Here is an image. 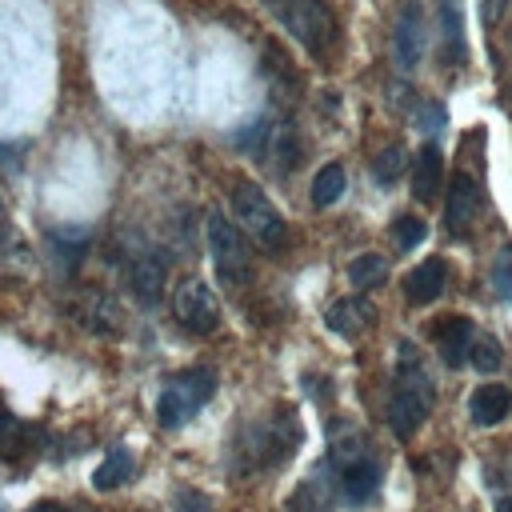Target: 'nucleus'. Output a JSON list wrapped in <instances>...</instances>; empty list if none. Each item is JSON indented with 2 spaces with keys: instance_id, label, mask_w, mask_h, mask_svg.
<instances>
[{
  "instance_id": "obj_10",
  "label": "nucleus",
  "mask_w": 512,
  "mask_h": 512,
  "mask_svg": "<svg viewBox=\"0 0 512 512\" xmlns=\"http://www.w3.org/2000/svg\"><path fill=\"white\" fill-rule=\"evenodd\" d=\"M72 316L80 320V328H88V332H96V336H120V328H124L120 304H116L108 292H100V288H84V292L72 300Z\"/></svg>"
},
{
  "instance_id": "obj_6",
  "label": "nucleus",
  "mask_w": 512,
  "mask_h": 512,
  "mask_svg": "<svg viewBox=\"0 0 512 512\" xmlns=\"http://www.w3.org/2000/svg\"><path fill=\"white\" fill-rule=\"evenodd\" d=\"M172 312L192 336H212L220 328V304L204 280H180V288L172 292Z\"/></svg>"
},
{
  "instance_id": "obj_31",
  "label": "nucleus",
  "mask_w": 512,
  "mask_h": 512,
  "mask_svg": "<svg viewBox=\"0 0 512 512\" xmlns=\"http://www.w3.org/2000/svg\"><path fill=\"white\" fill-rule=\"evenodd\" d=\"M504 8H508V0H480V20H484L488 28H496L500 16H504Z\"/></svg>"
},
{
  "instance_id": "obj_7",
  "label": "nucleus",
  "mask_w": 512,
  "mask_h": 512,
  "mask_svg": "<svg viewBox=\"0 0 512 512\" xmlns=\"http://www.w3.org/2000/svg\"><path fill=\"white\" fill-rule=\"evenodd\" d=\"M332 464H336V484H340L344 500L364 504V500L376 496V488H380V460L368 448H340L332 456Z\"/></svg>"
},
{
  "instance_id": "obj_30",
  "label": "nucleus",
  "mask_w": 512,
  "mask_h": 512,
  "mask_svg": "<svg viewBox=\"0 0 512 512\" xmlns=\"http://www.w3.org/2000/svg\"><path fill=\"white\" fill-rule=\"evenodd\" d=\"M176 512H216V504L196 488H180L176 492Z\"/></svg>"
},
{
  "instance_id": "obj_8",
  "label": "nucleus",
  "mask_w": 512,
  "mask_h": 512,
  "mask_svg": "<svg viewBox=\"0 0 512 512\" xmlns=\"http://www.w3.org/2000/svg\"><path fill=\"white\" fill-rule=\"evenodd\" d=\"M300 444V420L292 408H280L268 424L256 428V440H252V464H280L296 452Z\"/></svg>"
},
{
  "instance_id": "obj_32",
  "label": "nucleus",
  "mask_w": 512,
  "mask_h": 512,
  "mask_svg": "<svg viewBox=\"0 0 512 512\" xmlns=\"http://www.w3.org/2000/svg\"><path fill=\"white\" fill-rule=\"evenodd\" d=\"M28 512H68L64 504H56V500H40V504H32Z\"/></svg>"
},
{
  "instance_id": "obj_5",
  "label": "nucleus",
  "mask_w": 512,
  "mask_h": 512,
  "mask_svg": "<svg viewBox=\"0 0 512 512\" xmlns=\"http://www.w3.org/2000/svg\"><path fill=\"white\" fill-rule=\"evenodd\" d=\"M212 396H216V372H212V368L176 372V376L160 388V396H156V424H160V428H180V424H188Z\"/></svg>"
},
{
  "instance_id": "obj_13",
  "label": "nucleus",
  "mask_w": 512,
  "mask_h": 512,
  "mask_svg": "<svg viewBox=\"0 0 512 512\" xmlns=\"http://www.w3.org/2000/svg\"><path fill=\"white\" fill-rule=\"evenodd\" d=\"M164 284H168V260H164V252H140V256H132V264H128V288H132V296L140 304H156L160 292H164Z\"/></svg>"
},
{
  "instance_id": "obj_12",
  "label": "nucleus",
  "mask_w": 512,
  "mask_h": 512,
  "mask_svg": "<svg viewBox=\"0 0 512 512\" xmlns=\"http://www.w3.org/2000/svg\"><path fill=\"white\" fill-rule=\"evenodd\" d=\"M372 320H376V308H372V300H368L364 292H356V296H344V300L328 304V312H324V324H328V332H336V336H344V340H356V336H364V332L372 328Z\"/></svg>"
},
{
  "instance_id": "obj_2",
  "label": "nucleus",
  "mask_w": 512,
  "mask_h": 512,
  "mask_svg": "<svg viewBox=\"0 0 512 512\" xmlns=\"http://www.w3.org/2000/svg\"><path fill=\"white\" fill-rule=\"evenodd\" d=\"M268 8V16L316 60L332 56V48L340 44V20L324 0H260Z\"/></svg>"
},
{
  "instance_id": "obj_4",
  "label": "nucleus",
  "mask_w": 512,
  "mask_h": 512,
  "mask_svg": "<svg viewBox=\"0 0 512 512\" xmlns=\"http://www.w3.org/2000/svg\"><path fill=\"white\" fill-rule=\"evenodd\" d=\"M232 212H236L240 232L252 236L260 248H268V252H284L288 248V220L280 216V208L252 180H240L232 188Z\"/></svg>"
},
{
  "instance_id": "obj_16",
  "label": "nucleus",
  "mask_w": 512,
  "mask_h": 512,
  "mask_svg": "<svg viewBox=\"0 0 512 512\" xmlns=\"http://www.w3.org/2000/svg\"><path fill=\"white\" fill-rule=\"evenodd\" d=\"M88 248H92V232L80 228V224H64V228H52L48 232V252H52V260L64 272H76L80 260L88 256Z\"/></svg>"
},
{
  "instance_id": "obj_21",
  "label": "nucleus",
  "mask_w": 512,
  "mask_h": 512,
  "mask_svg": "<svg viewBox=\"0 0 512 512\" xmlns=\"http://www.w3.org/2000/svg\"><path fill=\"white\" fill-rule=\"evenodd\" d=\"M344 184H348L344 168H340V164H324V168L312 176V204H316V208H332V204L344 196Z\"/></svg>"
},
{
  "instance_id": "obj_28",
  "label": "nucleus",
  "mask_w": 512,
  "mask_h": 512,
  "mask_svg": "<svg viewBox=\"0 0 512 512\" xmlns=\"http://www.w3.org/2000/svg\"><path fill=\"white\" fill-rule=\"evenodd\" d=\"M492 288H496L500 300L512 304V248H504V252L496 256V264H492Z\"/></svg>"
},
{
  "instance_id": "obj_22",
  "label": "nucleus",
  "mask_w": 512,
  "mask_h": 512,
  "mask_svg": "<svg viewBox=\"0 0 512 512\" xmlns=\"http://www.w3.org/2000/svg\"><path fill=\"white\" fill-rule=\"evenodd\" d=\"M348 280H352V288H376V284H384L388 280V264H384V256L380 252H364V256H356L352 264H348Z\"/></svg>"
},
{
  "instance_id": "obj_23",
  "label": "nucleus",
  "mask_w": 512,
  "mask_h": 512,
  "mask_svg": "<svg viewBox=\"0 0 512 512\" xmlns=\"http://www.w3.org/2000/svg\"><path fill=\"white\" fill-rule=\"evenodd\" d=\"M468 364L480 368V372H496L504 364V352H500V340L488 336V332H476L472 344H468Z\"/></svg>"
},
{
  "instance_id": "obj_29",
  "label": "nucleus",
  "mask_w": 512,
  "mask_h": 512,
  "mask_svg": "<svg viewBox=\"0 0 512 512\" xmlns=\"http://www.w3.org/2000/svg\"><path fill=\"white\" fill-rule=\"evenodd\" d=\"M276 156H280V168H296L300 164V140H296L292 128L276 132Z\"/></svg>"
},
{
  "instance_id": "obj_24",
  "label": "nucleus",
  "mask_w": 512,
  "mask_h": 512,
  "mask_svg": "<svg viewBox=\"0 0 512 512\" xmlns=\"http://www.w3.org/2000/svg\"><path fill=\"white\" fill-rule=\"evenodd\" d=\"M440 24H444V56L448 60H464V32H460V4L456 0H444Z\"/></svg>"
},
{
  "instance_id": "obj_11",
  "label": "nucleus",
  "mask_w": 512,
  "mask_h": 512,
  "mask_svg": "<svg viewBox=\"0 0 512 512\" xmlns=\"http://www.w3.org/2000/svg\"><path fill=\"white\" fill-rule=\"evenodd\" d=\"M476 212H480V188L468 172H456L452 184H448V200H444V232L464 236L472 228Z\"/></svg>"
},
{
  "instance_id": "obj_33",
  "label": "nucleus",
  "mask_w": 512,
  "mask_h": 512,
  "mask_svg": "<svg viewBox=\"0 0 512 512\" xmlns=\"http://www.w3.org/2000/svg\"><path fill=\"white\" fill-rule=\"evenodd\" d=\"M496 512H512V496H504V500L496 504Z\"/></svg>"
},
{
  "instance_id": "obj_17",
  "label": "nucleus",
  "mask_w": 512,
  "mask_h": 512,
  "mask_svg": "<svg viewBox=\"0 0 512 512\" xmlns=\"http://www.w3.org/2000/svg\"><path fill=\"white\" fill-rule=\"evenodd\" d=\"M440 184H444V160H440V148L428 144V148H420L416 160H412V196L428 204V200H436Z\"/></svg>"
},
{
  "instance_id": "obj_9",
  "label": "nucleus",
  "mask_w": 512,
  "mask_h": 512,
  "mask_svg": "<svg viewBox=\"0 0 512 512\" xmlns=\"http://www.w3.org/2000/svg\"><path fill=\"white\" fill-rule=\"evenodd\" d=\"M392 52H396V68L400 72H416V64L424 60V12H420L416 0H404L400 12H396Z\"/></svg>"
},
{
  "instance_id": "obj_34",
  "label": "nucleus",
  "mask_w": 512,
  "mask_h": 512,
  "mask_svg": "<svg viewBox=\"0 0 512 512\" xmlns=\"http://www.w3.org/2000/svg\"><path fill=\"white\" fill-rule=\"evenodd\" d=\"M4 216H8V208H4V184H0V228H4Z\"/></svg>"
},
{
  "instance_id": "obj_26",
  "label": "nucleus",
  "mask_w": 512,
  "mask_h": 512,
  "mask_svg": "<svg viewBox=\"0 0 512 512\" xmlns=\"http://www.w3.org/2000/svg\"><path fill=\"white\" fill-rule=\"evenodd\" d=\"M392 232H396L400 252H412L416 244H424V240H428V224H424L420 216H400V220L392 224Z\"/></svg>"
},
{
  "instance_id": "obj_15",
  "label": "nucleus",
  "mask_w": 512,
  "mask_h": 512,
  "mask_svg": "<svg viewBox=\"0 0 512 512\" xmlns=\"http://www.w3.org/2000/svg\"><path fill=\"white\" fill-rule=\"evenodd\" d=\"M444 288H448V264H444L440 256H428L424 264H416V268L404 276V296H408V304H432Z\"/></svg>"
},
{
  "instance_id": "obj_18",
  "label": "nucleus",
  "mask_w": 512,
  "mask_h": 512,
  "mask_svg": "<svg viewBox=\"0 0 512 512\" xmlns=\"http://www.w3.org/2000/svg\"><path fill=\"white\" fill-rule=\"evenodd\" d=\"M508 408H512V392L504 384H480L468 396V416H472V424H484V428L500 424L508 416Z\"/></svg>"
},
{
  "instance_id": "obj_25",
  "label": "nucleus",
  "mask_w": 512,
  "mask_h": 512,
  "mask_svg": "<svg viewBox=\"0 0 512 512\" xmlns=\"http://www.w3.org/2000/svg\"><path fill=\"white\" fill-rule=\"evenodd\" d=\"M404 164H408V152H404L400 144H388V148L372 160V176H376L380 184H392V180L404 172Z\"/></svg>"
},
{
  "instance_id": "obj_27",
  "label": "nucleus",
  "mask_w": 512,
  "mask_h": 512,
  "mask_svg": "<svg viewBox=\"0 0 512 512\" xmlns=\"http://www.w3.org/2000/svg\"><path fill=\"white\" fill-rule=\"evenodd\" d=\"M232 140H236L244 152H264V148H268V140H272V128H268V120L260 116L256 124H248V128H244V132H236Z\"/></svg>"
},
{
  "instance_id": "obj_3",
  "label": "nucleus",
  "mask_w": 512,
  "mask_h": 512,
  "mask_svg": "<svg viewBox=\"0 0 512 512\" xmlns=\"http://www.w3.org/2000/svg\"><path fill=\"white\" fill-rule=\"evenodd\" d=\"M208 252H212V268H216V280L224 288H248L252 284V244L248 236L240 232V224H232L220 208L208 212Z\"/></svg>"
},
{
  "instance_id": "obj_14",
  "label": "nucleus",
  "mask_w": 512,
  "mask_h": 512,
  "mask_svg": "<svg viewBox=\"0 0 512 512\" xmlns=\"http://www.w3.org/2000/svg\"><path fill=\"white\" fill-rule=\"evenodd\" d=\"M476 328L468 316H440L436 328H432V340H436V352L448 368H460L468 364V344H472Z\"/></svg>"
},
{
  "instance_id": "obj_1",
  "label": "nucleus",
  "mask_w": 512,
  "mask_h": 512,
  "mask_svg": "<svg viewBox=\"0 0 512 512\" xmlns=\"http://www.w3.org/2000/svg\"><path fill=\"white\" fill-rule=\"evenodd\" d=\"M432 400H436V388H432V376H428L420 352L408 340H400L396 372H392V392H388V428L400 440H412L416 428L428 420Z\"/></svg>"
},
{
  "instance_id": "obj_19",
  "label": "nucleus",
  "mask_w": 512,
  "mask_h": 512,
  "mask_svg": "<svg viewBox=\"0 0 512 512\" xmlns=\"http://www.w3.org/2000/svg\"><path fill=\"white\" fill-rule=\"evenodd\" d=\"M288 512H332V472H312L288 500Z\"/></svg>"
},
{
  "instance_id": "obj_20",
  "label": "nucleus",
  "mask_w": 512,
  "mask_h": 512,
  "mask_svg": "<svg viewBox=\"0 0 512 512\" xmlns=\"http://www.w3.org/2000/svg\"><path fill=\"white\" fill-rule=\"evenodd\" d=\"M132 468H136L132 452H128L124 444H112V448L104 452V460L96 464V472H92V488H100V492H112V488H120V484L132 476Z\"/></svg>"
}]
</instances>
